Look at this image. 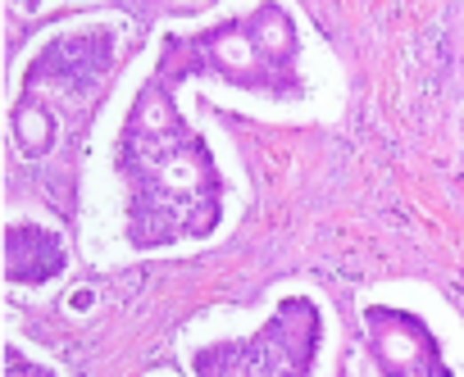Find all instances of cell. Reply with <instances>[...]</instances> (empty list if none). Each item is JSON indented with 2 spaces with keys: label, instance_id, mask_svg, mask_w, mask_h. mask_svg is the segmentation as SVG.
<instances>
[{
  "label": "cell",
  "instance_id": "52a82bcc",
  "mask_svg": "<svg viewBox=\"0 0 464 377\" xmlns=\"http://www.w3.org/2000/svg\"><path fill=\"white\" fill-rule=\"evenodd\" d=\"M14 137H19V145L28 150L32 160H36V155H46V150L55 145L51 109H46V100L36 96V91H23L19 105H14Z\"/></svg>",
  "mask_w": 464,
  "mask_h": 377
},
{
  "label": "cell",
  "instance_id": "3957f363",
  "mask_svg": "<svg viewBox=\"0 0 464 377\" xmlns=\"http://www.w3.org/2000/svg\"><path fill=\"white\" fill-rule=\"evenodd\" d=\"M319 346V310L309 300H283L255 336L214 342L191 355L196 377H309Z\"/></svg>",
  "mask_w": 464,
  "mask_h": 377
},
{
  "label": "cell",
  "instance_id": "7a4b0ae2",
  "mask_svg": "<svg viewBox=\"0 0 464 377\" xmlns=\"http://www.w3.org/2000/svg\"><path fill=\"white\" fill-rule=\"evenodd\" d=\"M296 59H300L296 23L283 5L268 0V5H255L237 19H223L205 32L169 36L155 78L164 87L182 82V78H219L242 91L287 96L300 87Z\"/></svg>",
  "mask_w": 464,
  "mask_h": 377
},
{
  "label": "cell",
  "instance_id": "277c9868",
  "mask_svg": "<svg viewBox=\"0 0 464 377\" xmlns=\"http://www.w3.org/2000/svg\"><path fill=\"white\" fill-rule=\"evenodd\" d=\"M364 336H369V355L387 377H433L442 368L437 342L414 314L401 310H364Z\"/></svg>",
  "mask_w": 464,
  "mask_h": 377
},
{
  "label": "cell",
  "instance_id": "ba28073f",
  "mask_svg": "<svg viewBox=\"0 0 464 377\" xmlns=\"http://www.w3.org/2000/svg\"><path fill=\"white\" fill-rule=\"evenodd\" d=\"M5 377H55V373L42 368V364H32V359H23V355L10 346V355H5Z\"/></svg>",
  "mask_w": 464,
  "mask_h": 377
},
{
  "label": "cell",
  "instance_id": "30bf717a",
  "mask_svg": "<svg viewBox=\"0 0 464 377\" xmlns=\"http://www.w3.org/2000/svg\"><path fill=\"white\" fill-rule=\"evenodd\" d=\"M433 377H446V373H442V368H437V373H433Z\"/></svg>",
  "mask_w": 464,
  "mask_h": 377
},
{
  "label": "cell",
  "instance_id": "5b68a950",
  "mask_svg": "<svg viewBox=\"0 0 464 377\" xmlns=\"http://www.w3.org/2000/svg\"><path fill=\"white\" fill-rule=\"evenodd\" d=\"M114 59V36L105 27H83L55 36V42L32 59L28 68V91L36 87H96L100 73Z\"/></svg>",
  "mask_w": 464,
  "mask_h": 377
},
{
  "label": "cell",
  "instance_id": "6da1fadb",
  "mask_svg": "<svg viewBox=\"0 0 464 377\" xmlns=\"http://www.w3.org/2000/svg\"><path fill=\"white\" fill-rule=\"evenodd\" d=\"M119 169L128 177V241L141 250L182 237H205L219 223L223 182L205 141L187 128L169 87L155 78L137 91L119 141Z\"/></svg>",
  "mask_w": 464,
  "mask_h": 377
},
{
  "label": "cell",
  "instance_id": "8992f818",
  "mask_svg": "<svg viewBox=\"0 0 464 377\" xmlns=\"http://www.w3.org/2000/svg\"><path fill=\"white\" fill-rule=\"evenodd\" d=\"M5 263H10V282H51L64 269V246L46 228H10Z\"/></svg>",
  "mask_w": 464,
  "mask_h": 377
},
{
  "label": "cell",
  "instance_id": "9c48e42d",
  "mask_svg": "<svg viewBox=\"0 0 464 377\" xmlns=\"http://www.w3.org/2000/svg\"><path fill=\"white\" fill-rule=\"evenodd\" d=\"M19 5H23V10H36V5H42V0H19Z\"/></svg>",
  "mask_w": 464,
  "mask_h": 377
}]
</instances>
